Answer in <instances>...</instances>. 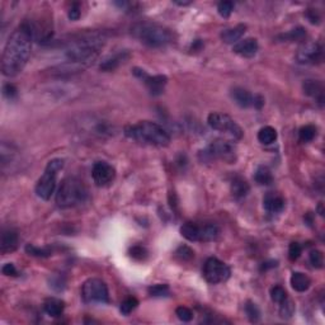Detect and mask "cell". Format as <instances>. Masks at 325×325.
I'll list each match as a JSON object with an SVG mask.
<instances>
[{
  "label": "cell",
  "instance_id": "5",
  "mask_svg": "<svg viewBox=\"0 0 325 325\" xmlns=\"http://www.w3.org/2000/svg\"><path fill=\"white\" fill-rule=\"evenodd\" d=\"M88 198V188L83 180L67 177L57 189L56 205L61 208H71L84 203Z\"/></svg>",
  "mask_w": 325,
  "mask_h": 325
},
{
  "label": "cell",
  "instance_id": "2",
  "mask_svg": "<svg viewBox=\"0 0 325 325\" xmlns=\"http://www.w3.org/2000/svg\"><path fill=\"white\" fill-rule=\"evenodd\" d=\"M104 46V38L99 34H89L76 41H71L65 48L66 62L57 66L61 73H74L94 64L99 56V52Z\"/></svg>",
  "mask_w": 325,
  "mask_h": 325
},
{
  "label": "cell",
  "instance_id": "9",
  "mask_svg": "<svg viewBox=\"0 0 325 325\" xmlns=\"http://www.w3.org/2000/svg\"><path fill=\"white\" fill-rule=\"evenodd\" d=\"M203 155L208 160L221 159L227 162H234L236 159V149L231 141L217 139L207 146V149L203 152Z\"/></svg>",
  "mask_w": 325,
  "mask_h": 325
},
{
  "label": "cell",
  "instance_id": "20",
  "mask_svg": "<svg viewBox=\"0 0 325 325\" xmlns=\"http://www.w3.org/2000/svg\"><path fill=\"white\" fill-rule=\"evenodd\" d=\"M247 31V25L245 24H238L233 28H227L225 31L221 32L220 37L224 41L225 43H229V45H235L243 38L244 33Z\"/></svg>",
  "mask_w": 325,
  "mask_h": 325
},
{
  "label": "cell",
  "instance_id": "4",
  "mask_svg": "<svg viewBox=\"0 0 325 325\" xmlns=\"http://www.w3.org/2000/svg\"><path fill=\"white\" fill-rule=\"evenodd\" d=\"M131 34L141 43L153 48L165 47L173 41L171 32L162 24L153 22H139L131 27Z\"/></svg>",
  "mask_w": 325,
  "mask_h": 325
},
{
  "label": "cell",
  "instance_id": "48",
  "mask_svg": "<svg viewBox=\"0 0 325 325\" xmlns=\"http://www.w3.org/2000/svg\"><path fill=\"white\" fill-rule=\"evenodd\" d=\"M175 4H178V5H188V4H191V3H182V1H175Z\"/></svg>",
  "mask_w": 325,
  "mask_h": 325
},
{
  "label": "cell",
  "instance_id": "7",
  "mask_svg": "<svg viewBox=\"0 0 325 325\" xmlns=\"http://www.w3.org/2000/svg\"><path fill=\"white\" fill-rule=\"evenodd\" d=\"M207 124L212 130L225 134L235 141L243 138L244 132L241 127L229 115L219 112L210 113L207 118Z\"/></svg>",
  "mask_w": 325,
  "mask_h": 325
},
{
  "label": "cell",
  "instance_id": "29",
  "mask_svg": "<svg viewBox=\"0 0 325 325\" xmlns=\"http://www.w3.org/2000/svg\"><path fill=\"white\" fill-rule=\"evenodd\" d=\"M245 314H247L248 319L250 320L252 323H258L261 320V310L257 306V304L253 303V301H247L245 306Z\"/></svg>",
  "mask_w": 325,
  "mask_h": 325
},
{
  "label": "cell",
  "instance_id": "22",
  "mask_svg": "<svg viewBox=\"0 0 325 325\" xmlns=\"http://www.w3.org/2000/svg\"><path fill=\"white\" fill-rule=\"evenodd\" d=\"M249 184L244 178L235 177L231 180V194L234 198L241 199L244 197H247V194L249 193Z\"/></svg>",
  "mask_w": 325,
  "mask_h": 325
},
{
  "label": "cell",
  "instance_id": "17",
  "mask_svg": "<svg viewBox=\"0 0 325 325\" xmlns=\"http://www.w3.org/2000/svg\"><path fill=\"white\" fill-rule=\"evenodd\" d=\"M230 96L233 98V101L238 104L241 108H249V107L254 106V97L249 90L244 89L241 87H235L231 89Z\"/></svg>",
  "mask_w": 325,
  "mask_h": 325
},
{
  "label": "cell",
  "instance_id": "15",
  "mask_svg": "<svg viewBox=\"0 0 325 325\" xmlns=\"http://www.w3.org/2000/svg\"><path fill=\"white\" fill-rule=\"evenodd\" d=\"M258 41L255 38H244L240 39L238 43H235L233 47V51L238 55H240L241 57H247V59H250V57L255 56L257 52H258Z\"/></svg>",
  "mask_w": 325,
  "mask_h": 325
},
{
  "label": "cell",
  "instance_id": "23",
  "mask_svg": "<svg viewBox=\"0 0 325 325\" xmlns=\"http://www.w3.org/2000/svg\"><path fill=\"white\" fill-rule=\"evenodd\" d=\"M291 286L295 291L305 292L310 289L311 280L305 273L294 272L291 276Z\"/></svg>",
  "mask_w": 325,
  "mask_h": 325
},
{
  "label": "cell",
  "instance_id": "45",
  "mask_svg": "<svg viewBox=\"0 0 325 325\" xmlns=\"http://www.w3.org/2000/svg\"><path fill=\"white\" fill-rule=\"evenodd\" d=\"M81 15V11H80V6H79V4H73L70 8V10H69V18H70L71 20H78L79 18H80Z\"/></svg>",
  "mask_w": 325,
  "mask_h": 325
},
{
  "label": "cell",
  "instance_id": "25",
  "mask_svg": "<svg viewBox=\"0 0 325 325\" xmlns=\"http://www.w3.org/2000/svg\"><path fill=\"white\" fill-rule=\"evenodd\" d=\"M180 234L183 238L189 241H199V225L193 222H185L180 227Z\"/></svg>",
  "mask_w": 325,
  "mask_h": 325
},
{
  "label": "cell",
  "instance_id": "43",
  "mask_svg": "<svg viewBox=\"0 0 325 325\" xmlns=\"http://www.w3.org/2000/svg\"><path fill=\"white\" fill-rule=\"evenodd\" d=\"M1 273L4 276H8V277H17L18 276V271L13 263L4 264L3 268H1Z\"/></svg>",
  "mask_w": 325,
  "mask_h": 325
},
{
  "label": "cell",
  "instance_id": "38",
  "mask_svg": "<svg viewBox=\"0 0 325 325\" xmlns=\"http://www.w3.org/2000/svg\"><path fill=\"white\" fill-rule=\"evenodd\" d=\"M148 250L146 248H144L143 245H135L130 249V255L131 258H134L135 261H145L146 257H148Z\"/></svg>",
  "mask_w": 325,
  "mask_h": 325
},
{
  "label": "cell",
  "instance_id": "44",
  "mask_svg": "<svg viewBox=\"0 0 325 325\" xmlns=\"http://www.w3.org/2000/svg\"><path fill=\"white\" fill-rule=\"evenodd\" d=\"M50 286L52 287V289L57 290V291H61V290H64L65 287V281L62 280V277H60V276H56V277H53L52 280L50 281Z\"/></svg>",
  "mask_w": 325,
  "mask_h": 325
},
{
  "label": "cell",
  "instance_id": "27",
  "mask_svg": "<svg viewBox=\"0 0 325 325\" xmlns=\"http://www.w3.org/2000/svg\"><path fill=\"white\" fill-rule=\"evenodd\" d=\"M277 140V131L271 126H264L259 130L258 132V141L264 144V145H269L273 144Z\"/></svg>",
  "mask_w": 325,
  "mask_h": 325
},
{
  "label": "cell",
  "instance_id": "3",
  "mask_svg": "<svg viewBox=\"0 0 325 325\" xmlns=\"http://www.w3.org/2000/svg\"><path fill=\"white\" fill-rule=\"evenodd\" d=\"M129 139L140 144L152 146H168L170 143V135L165 129L152 121H141L136 125H129L124 130Z\"/></svg>",
  "mask_w": 325,
  "mask_h": 325
},
{
  "label": "cell",
  "instance_id": "28",
  "mask_svg": "<svg viewBox=\"0 0 325 325\" xmlns=\"http://www.w3.org/2000/svg\"><path fill=\"white\" fill-rule=\"evenodd\" d=\"M317 127L313 126V125H306V126L301 127L300 131H299V139H300L301 143H311L317 138Z\"/></svg>",
  "mask_w": 325,
  "mask_h": 325
},
{
  "label": "cell",
  "instance_id": "8",
  "mask_svg": "<svg viewBox=\"0 0 325 325\" xmlns=\"http://www.w3.org/2000/svg\"><path fill=\"white\" fill-rule=\"evenodd\" d=\"M81 299L85 304H107L110 301L108 287L99 278H89L81 286Z\"/></svg>",
  "mask_w": 325,
  "mask_h": 325
},
{
  "label": "cell",
  "instance_id": "39",
  "mask_svg": "<svg viewBox=\"0 0 325 325\" xmlns=\"http://www.w3.org/2000/svg\"><path fill=\"white\" fill-rule=\"evenodd\" d=\"M234 10V3L233 1H221L217 5V11L222 18H229Z\"/></svg>",
  "mask_w": 325,
  "mask_h": 325
},
{
  "label": "cell",
  "instance_id": "11",
  "mask_svg": "<svg viewBox=\"0 0 325 325\" xmlns=\"http://www.w3.org/2000/svg\"><path fill=\"white\" fill-rule=\"evenodd\" d=\"M295 57L301 65H317L324 59V51L320 43L308 42L297 50Z\"/></svg>",
  "mask_w": 325,
  "mask_h": 325
},
{
  "label": "cell",
  "instance_id": "26",
  "mask_svg": "<svg viewBox=\"0 0 325 325\" xmlns=\"http://www.w3.org/2000/svg\"><path fill=\"white\" fill-rule=\"evenodd\" d=\"M254 179L259 185L272 184V182H273L272 171L269 170V168H267V166H264V165L258 166V169H257L254 173Z\"/></svg>",
  "mask_w": 325,
  "mask_h": 325
},
{
  "label": "cell",
  "instance_id": "31",
  "mask_svg": "<svg viewBox=\"0 0 325 325\" xmlns=\"http://www.w3.org/2000/svg\"><path fill=\"white\" fill-rule=\"evenodd\" d=\"M306 31L303 28V27H297V28L292 29L289 33L286 34H281L280 38L285 39V41H301V39L305 38Z\"/></svg>",
  "mask_w": 325,
  "mask_h": 325
},
{
  "label": "cell",
  "instance_id": "34",
  "mask_svg": "<svg viewBox=\"0 0 325 325\" xmlns=\"http://www.w3.org/2000/svg\"><path fill=\"white\" fill-rule=\"evenodd\" d=\"M287 297H289L287 296V292H286V290L283 289V287L275 286L271 289V299H272L273 303H276L280 305L281 303H283V301L286 300Z\"/></svg>",
  "mask_w": 325,
  "mask_h": 325
},
{
  "label": "cell",
  "instance_id": "40",
  "mask_svg": "<svg viewBox=\"0 0 325 325\" xmlns=\"http://www.w3.org/2000/svg\"><path fill=\"white\" fill-rule=\"evenodd\" d=\"M175 314H177L178 319L184 323L191 322V320L193 319V313H192V310L191 309L185 308V306H179V308H177Z\"/></svg>",
  "mask_w": 325,
  "mask_h": 325
},
{
  "label": "cell",
  "instance_id": "42",
  "mask_svg": "<svg viewBox=\"0 0 325 325\" xmlns=\"http://www.w3.org/2000/svg\"><path fill=\"white\" fill-rule=\"evenodd\" d=\"M3 94H4V97H5V98L10 99V101H11V99H14L15 97H17L18 90H17V88H15L13 84H5L3 87Z\"/></svg>",
  "mask_w": 325,
  "mask_h": 325
},
{
  "label": "cell",
  "instance_id": "30",
  "mask_svg": "<svg viewBox=\"0 0 325 325\" xmlns=\"http://www.w3.org/2000/svg\"><path fill=\"white\" fill-rule=\"evenodd\" d=\"M138 306H139V300L136 299V297H127V299H125L120 305L121 314L127 317V315L131 314L132 311L138 308Z\"/></svg>",
  "mask_w": 325,
  "mask_h": 325
},
{
  "label": "cell",
  "instance_id": "1",
  "mask_svg": "<svg viewBox=\"0 0 325 325\" xmlns=\"http://www.w3.org/2000/svg\"><path fill=\"white\" fill-rule=\"evenodd\" d=\"M32 39L33 28L27 22L22 23L9 36L1 56V73L4 76L13 78L23 71L31 56Z\"/></svg>",
  "mask_w": 325,
  "mask_h": 325
},
{
  "label": "cell",
  "instance_id": "10",
  "mask_svg": "<svg viewBox=\"0 0 325 325\" xmlns=\"http://www.w3.org/2000/svg\"><path fill=\"white\" fill-rule=\"evenodd\" d=\"M230 268L217 258H208L203 266V277L211 285H217L229 280Z\"/></svg>",
  "mask_w": 325,
  "mask_h": 325
},
{
  "label": "cell",
  "instance_id": "36",
  "mask_svg": "<svg viewBox=\"0 0 325 325\" xmlns=\"http://www.w3.org/2000/svg\"><path fill=\"white\" fill-rule=\"evenodd\" d=\"M149 294L154 297H164L170 294V290H169L168 285L159 283V285H154V286L149 287Z\"/></svg>",
  "mask_w": 325,
  "mask_h": 325
},
{
  "label": "cell",
  "instance_id": "46",
  "mask_svg": "<svg viewBox=\"0 0 325 325\" xmlns=\"http://www.w3.org/2000/svg\"><path fill=\"white\" fill-rule=\"evenodd\" d=\"M306 17H308V19L310 20L313 24H318V23L320 22V17L315 9H309V10L306 11Z\"/></svg>",
  "mask_w": 325,
  "mask_h": 325
},
{
  "label": "cell",
  "instance_id": "21",
  "mask_svg": "<svg viewBox=\"0 0 325 325\" xmlns=\"http://www.w3.org/2000/svg\"><path fill=\"white\" fill-rule=\"evenodd\" d=\"M65 304L64 301H61L60 299H56V297H50L43 304V310H45L46 314L51 318H59L61 317L62 313H64Z\"/></svg>",
  "mask_w": 325,
  "mask_h": 325
},
{
  "label": "cell",
  "instance_id": "13",
  "mask_svg": "<svg viewBox=\"0 0 325 325\" xmlns=\"http://www.w3.org/2000/svg\"><path fill=\"white\" fill-rule=\"evenodd\" d=\"M92 177L98 187L108 185L115 180L116 170L107 162H97L92 169Z\"/></svg>",
  "mask_w": 325,
  "mask_h": 325
},
{
  "label": "cell",
  "instance_id": "32",
  "mask_svg": "<svg viewBox=\"0 0 325 325\" xmlns=\"http://www.w3.org/2000/svg\"><path fill=\"white\" fill-rule=\"evenodd\" d=\"M25 252L28 253L29 255H33V257H41V258H46V257H50L51 255V249L48 248H39L36 247V245H32V244H27L25 245Z\"/></svg>",
  "mask_w": 325,
  "mask_h": 325
},
{
  "label": "cell",
  "instance_id": "18",
  "mask_svg": "<svg viewBox=\"0 0 325 325\" xmlns=\"http://www.w3.org/2000/svg\"><path fill=\"white\" fill-rule=\"evenodd\" d=\"M130 57L129 51L124 50L120 52H116L111 56H108L107 59H104L101 64V70L102 71H113L116 70L121 64H124L125 61H127Z\"/></svg>",
  "mask_w": 325,
  "mask_h": 325
},
{
  "label": "cell",
  "instance_id": "37",
  "mask_svg": "<svg viewBox=\"0 0 325 325\" xmlns=\"http://www.w3.org/2000/svg\"><path fill=\"white\" fill-rule=\"evenodd\" d=\"M175 257H177L179 261L188 262L191 261V259L194 257V252L191 249V248L187 247V245H182V247H179L177 250H175Z\"/></svg>",
  "mask_w": 325,
  "mask_h": 325
},
{
  "label": "cell",
  "instance_id": "33",
  "mask_svg": "<svg viewBox=\"0 0 325 325\" xmlns=\"http://www.w3.org/2000/svg\"><path fill=\"white\" fill-rule=\"evenodd\" d=\"M309 259H310L311 266L314 267V268L322 269L323 266H324V254L320 250H311L310 254H309Z\"/></svg>",
  "mask_w": 325,
  "mask_h": 325
},
{
  "label": "cell",
  "instance_id": "16",
  "mask_svg": "<svg viewBox=\"0 0 325 325\" xmlns=\"http://www.w3.org/2000/svg\"><path fill=\"white\" fill-rule=\"evenodd\" d=\"M18 241L19 239H18L17 231L11 229L3 230L1 236H0V250L3 254L14 252L18 248Z\"/></svg>",
  "mask_w": 325,
  "mask_h": 325
},
{
  "label": "cell",
  "instance_id": "41",
  "mask_svg": "<svg viewBox=\"0 0 325 325\" xmlns=\"http://www.w3.org/2000/svg\"><path fill=\"white\" fill-rule=\"evenodd\" d=\"M301 253H303V247L299 243H291L289 248V258L290 261H297L300 258Z\"/></svg>",
  "mask_w": 325,
  "mask_h": 325
},
{
  "label": "cell",
  "instance_id": "19",
  "mask_svg": "<svg viewBox=\"0 0 325 325\" xmlns=\"http://www.w3.org/2000/svg\"><path fill=\"white\" fill-rule=\"evenodd\" d=\"M263 206L268 212L278 213L285 208V199L276 192H268L263 198Z\"/></svg>",
  "mask_w": 325,
  "mask_h": 325
},
{
  "label": "cell",
  "instance_id": "12",
  "mask_svg": "<svg viewBox=\"0 0 325 325\" xmlns=\"http://www.w3.org/2000/svg\"><path fill=\"white\" fill-rule=\"evenodd\" d=\"M132 73L136 78L144 81V84L148 87L149 92L153 96H160L164 92V88L168 83V78L165 75H149L145 70H143L140 67H135Z\"/></svg>",
  "mask_w": 325,
  "mask_h": 325
},
{
  "label": "cell",
  "instance_id": "14",
  "mask_svg": "<svg viewBox=\"0 0 325 325\" xmlns=\"http://www.w3.org/2000/svg\"><path fill=\"white\" fill-rule=\"evenodd\" d=\"M303 89L306 96L314 99L320 106L324 104V85H323L322 81L314 80V79H308V80L304 81Z\"/></svg>",
  "mask_w": 325,
  "mask_h": 325
},
{
  "label": "cell",
  "instance_id": "35",
  "mask_svg": "<svg viewBox=\"0 0 325 325\" xmlns=\"http://www.w3.org/2000/svg\"><path fill=\"white\" fill-rule=\"evenodd\" d=\"M295 311V305L289 297L283 303L280 304V315L281 318H285V319H289V318L292 317Z\"/></svg>",
  "mask_w": 325,
  "mask_h": 325
},
{
  "label": "cell",
  "instance_id": "6",
  "mask_svg": "<svg viewBox=\"0 0 325 325\" xmlns=\"http://www.w3.org/2000/svg\"><path fill=\"white\" fill-rule=\"evenodd\" d=\"M62 168H64V160L59 159V158L50 160L47 162L45 173L42 174V177L39 178L36 188H34L36 194L39 198L48 201L52 197V194L55 193V189H56L57 174Z\"/></svg>",
  "mask_w": 325,
  "mask_h": 325
},
{
  "label": "cell",
  "instance_id": "47",
  "mask_svg": "<svg viewBox=\"0 0 325 325\" xmlns=\"http://www.w3.org/2000/svg\"><path fill=\"white\" fill-rule=\"evenodd\" d=\"M264 106V98L262 96H255L254 97V108H257V110H261L262 107Z\"/></svg>",
  "mask_w": 325,
  "mask_h": 325
},
{
  "label": "cell",
  "instance_id": "24",
  "mask_svg": "<svg viewBox=\"0 0 325 325\" xmlns=\"http://www.w3.org/2000/svg\"><path fill=\"white\" fill-rule=\"evenodd\" d=\"M221 230L217 225L207 224L199 226V241H213L220 236Z\"/></svg>",
  "mask_w": 325,
  "mask_h": 325
}]
</instances>
